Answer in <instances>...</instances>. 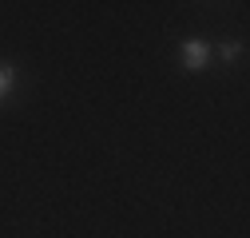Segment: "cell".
<instances>
[{"label": "cell", "mask_w": 250, "mask_h": 238, "mask_svg": "<svg viewBox=\"0 0 250 238\" xmlns=\"http://www.w3.org/2000/svg\"><path fill=\"white\" fill-rule=\"evenodd\" d=\"M183 68L187 72H203L207 68V60H210V48H207V40H183Z\"/></svg>", "instance_id": "obj_1"}, {"label": "cell", "mask_w": 250, "mask_h": 238, "mask_svg": "<svg viewBox=\"0 0 250 238\" xmlns=\"http://www.w3.org/2000/svg\"><path fill=\"white\" fill-rule=\"evenodd\" d=\"M16 87V68L12 64H0V99H8Z\"/></svg>", "instance_id": "obj_2"}, {"label": "cell", "mask_w": 250, "mask_h": 238, "mask_svg": "<svg viewBox=\"0 0 250 238\" xmlns=\"http://www.w3.org/2000/svg\"><path fill=\"white\" fill-rule=\"evenodd\" d=\"M218 56H223V64H234V60L242 56V44H234V40H230V44H223V48H218Z\"/></svg>", "instance_id": "obj_3"}]
</instances>
